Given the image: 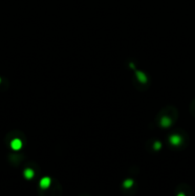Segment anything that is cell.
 I'll use <instances>...</instances> for the list:
<instances>
[{
    "instance_id": "obj_1",
    "label": "cell",
    "mask_w": 195,
    "mask_h": 196,
    "mask_svg": "<svg viewBox=\"0 0 195 196\" xmlns=\"http://www.w3.org/2000/svg\"><path fill=\"white\" fill-rule=\"evenodd\" d=\"M51 182H52V180H51L50 177H43L41 178V180L39 181V187L41 188L42 190H46V188L50 187Z\"/></svg>"
},
{
    "instance_id": "obj_8",
    "label": "cell",
    "mask_w": 195,
    "mask_h": 196,
    "mask_svg": "<svg viewBox=\"0 0 195 196\" xmlns=\"http://www.w3.org/2000/svg\"><path fill=\"white\" fill-rule=\"evenodd\" d=\"M0 82H1V78H0Z\"/></svg>"
},
{
    "instance_id": "obj_7",
    "label": "cell",
    "mask_w": 195,
    "mask_h": 196,
    "mask_svg": "<svg viewBox=\"0 0 195 196\" xmlns=\"http://www.w3.org/2000/svg\"><path fill=\"white\" fill-rule=\"evenodd\" d=\"M177 196H186V194L184 193V192H180V193H178Z\"/></svg>"
},
{
    "instance_id": "obj_2",
    "label": "cell",
    "mask_w": 195,
    "mask_h": 196,
    "mask_svg": "<svg viewBox=\"0 0 195 196\" xmlns=\"http://www.w3.org/2000/svg\"><path fill=\"white\" fill-rule=\"evenodd\" d=\"M11 147L13 150H19L22 147V142L19 139H13L11 142Z\"/></svg>"
},
{
    "instance_id": "obj_6",
    "label": "cell",
    "mask_w": 195,
    "mask_h": 196,
    "mask_svg": "<svg viewBox=\"0 0 195 196\" xmlns=\"http://www.w3.org/2000/svg\"><path fill=\"white\" fill-rule=\"evenodd\" d=\"M170 120L168 119V118H163L162 119V121H161V125H162L163 126H168L169 125H170Z\"/></svg>"
},
{
    "instance_id": "obj_5",
    "label": "cell",
    "mask_w": 195,
    "mask_h": 196,
    "mask_svg": "<svg viewBox=\"0 0 195 196\" xmlns=\"http://www.w3.org/2000/svg\"><path fill=\"white\" fill-rule=\"evenodd\" d=\"M170 142H171L173 144H176L177 146V144H179L181 143V138L178 135H174L170 138Z\"/></svg>"
},
{
    "instance_id": "obj_4",
    "label": "cell",
    "mask_w": 195,
    "mask_h": 196,
    "mask_svg": "<svg viewBox=\"0 0 195 196\" xmlns=\"http://www.w3.org/2000/svg\"><path fill=\"white\" fill-rule=\"evenodd\" d=\"M133 184H134V181H133L132 179H126L122 185H124V187L125 188H130L133 186Z\"/></svg>"
},
{
    "instance_id": "obj_3",
    "label": "cell",
    "mask_w": 195,
    "mask_h": 196,
    "mask_svg": "<svg viewBox=\"0 0 195 196\" xmlns=\"http://www.w3.org/2000/svg\"><path fill=\"white\" fill-rule=\"evenodd\" d=\"M24 177L26 179H28V180H31L34 176H35V172H34V170L32 168H26L25 170H24Z\"/></svg>"
}]
</instances>
